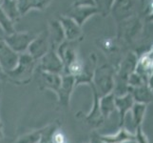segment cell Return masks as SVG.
<instances>
[{
  "mask_svg": "<svg viewBox=\"0 0 153 143\" xmlns=\"http://www.w3.org/2000/svg\"><path fill=\"white\" fill-rule=\"evenodd\" d=\"M37 61L27 52L19 55L18 62L13 69L6 72L8 81L15 85H27L31 81Z\"/></svg>",
  "mask_w": 153,
  "mask_h": 143,
  "instance_id": "obj_1",
  "label": "cell"
},
{
  "mask_svg": "<svg viewBox=\"0 0 153 143\" xmlns=\"http://www.w3.org/2000/svg\"><path fill=\"white\" fill-rule=\"evenodd\" d=\"M75 87V78L68 73H63L61 75V84L56 92L58 103L63 108L68 109L71 104V98Z\"/></svg>",
  "mask_w": 153,
  "mask_h": 143,
  "instance_id": "obj_2",
  "label": "cell"
},
{
  "mask_svg": "<svg viewBox=\"0 0 153 143\" xmlns=\"http://www.w3.org/2000/svg\"><path fill=\"white\" fill-rule=\"evenodd\" d=\"M35 35L36 34L30 33V31H15L13 34L5 35L3 39L17 54H23L28 51L29 45L35 37Z\"/></svg>",
  "mask_w": 153,
  "mask_h": 143,
  "instance_id": "obj_3",
  "label": "cell"
},
{
  "mask_svg": "<svg viewBox=\"0 0 153 143\" xmlns=\"http://www.w3.org/2000/svg\"><path fill=\"white\" fill-rule=\"evenodd\" d=\"M37 67L40 71L44 72L58 75H62L64 73V64L54 49H50L45 55L40 58L37 62Z\"/></svg>",
  "mask_w": 153,
  "mask_h": 143,
  "instance_id": "obj_4",
  "label": "cell"
},
{
  "mask_svg": "<svg viewBox=\"0 0 153 143\" xmlns=\"http://www.w3.org/2000/svg\"><path fill=\"white\" fill-rule=\"evenodd\" d=\"M50 49L51 45L49 41L48 31H43L40 34H37L35 35V37L29 45L27 52L38 62L40 58L45 55Z\"/></svg>",
  "mask_w": 153,
  "mask_h": 143,
  "instance_id": "obj_5",
  "label": "cell"
},
{
  "mask_svg": "<svg viewBox=\"0 0 153 143\" xmlns=\"http://www.w3.org/2000/svg\"><path fill=\"white\" fill-rule=\"evenodd\" d=\"M62 26L63 31L65 34V39L68 41H78L82 38L83 31H82V26L75 22L71 17L68 15H60L57 18Z\"/></svg>",
  "mask_w": 153,
  "mask_h": 143,
  "instance_id": "obj_6",
  "label": "cell"
},
{
  "mask_svg": "<svg viewBox=\"0 0 153 143\" xmlns=\"http://www.w3.org/2000/svg\"><path fill=\"white\" fill-rule=\"evenodd\" d=\"M77 41H68L65 40L64 42L57 47L56 52L61 60L64 64V71L68 68V66L71 64L73 61H75L77 58H79L78 48L76 46Z\"/></svg>",
  "mask_w": 153,
  "mask_h": 143,
  "instance_id": "obj_7",
  "label": "cell"
},
{
  "mask_svg": "<svg viewBox=\"0 0 153 143\" xmlns=\"http://www.w3.org/2000/svg\"><path fill=\"white\" fill-rule=\"evenodd\" d=\"M19 55L6 43L3 37L0 39V65L5 73L15 67L18 62Z\"/></svg>",
  "mask_w": 153,
  "mask_h": 143,
  "instance_id": "obj_8",
  "label": "cell"
},
{
  "mask_svg": "<svg viewBox=\"0 0 153 143\" xmlns=\"http://www.w3.org/2000/svg\"><path fill=\"white\" fill-rule=\"evenodd\" d=\"M60 84H61V75L39 70L38 85L40 90H42V91L49 90V91L56 94L58 89H59Z\"/></svg>",
  "mask_w": 153,
  "mask_h": 143,
  "instance_id": "obj_9",
  "label": "cell"
},
{
  "mask_svg": "<svg viewBox=\"0 0 153 143\" xmlns=\"http://www.w3.org/2000/svg\"><path fill=\"white\" fill-rule=\"evenodd\" d=\"M47 31H48L51 49L56 50L57 47L62 42H64L66 40L62 26L58 19H51L49 21V30Z\"/></svg>",
  "mask_w": 153,
  "mask_h": 143,
  "instance_id": "obj_10",
  "label": "cell"
},
{
  "mask_svg": "<svg viewBox=\"0 0 153 143\" xmlns=\"http://www.w3.org/2000/svg\"><path fill=\"white\" fill-rule=\"evenodd\" d=\"M53 0H16L17 8L21 16L29 13L30 10H45Z\"/></svg>",
  "mask_w": 153,
  "mask_h": 143,
  "instance_id": "obj_11",
  "label": "cell"
},
{
  "mask_svg": "<svg viewBox=\"0 0 153 143\" xmlns=\"http://www.w3.org/2000/svg\"><path fill=\"white\" fill-rule=\"evenodd\" d=\"M96 13L94 6H71L66 15L71 17L80 26H83L86 21Z\"/></svg>",
  "mask_w": 153,
  "mask_h": 143,
  "instance_id": "obj_12",
  "label": "cell"
},
{
  "mask_svg": "<svg viewBox=\"0 0 153 143\" xmlns=\"http://www.w3.org/2000/svg\"><path fill=\"white\" fill-rule=\"evenodd\" d=\"M93 94H94V103L92 106L91 111L88 114L86 115L85 119L87 121V123L89 124L92 127H98L101 125L103 122V115L101 113L99 106V100H98V93L95 90V88H93Z\"/></svg>",
  "mask_w": 153,
  "mask_h": 143,
  "instance_id": "obj_13",
  "label": "cell"
},
{
  "mask_svg": "<svg viewBox=\"0 0 153 143\" xmlns=\"http://www.w3.org/2000/svg\"><path fill=\"white\" fill-rule=\"evenodd\" d=\"M0 8L14 23L22 17L17 8L16 0H0Z\"/></svg>",
  "mask_w": 153,
  "mask_h": 143,
  "instance_id": "obj_14",
  "label": "cell"
},
{
  "mask_svg": "<svg viewBox=\"0 0 153 143\" xmlns=\"http://www.w3.org/2000/svg\"><path fill=\"white\" fill-rule=\"evenodd\" d=\"M91 59H88L87 61H84L83 70L81 73L75 78V87H78L81 84H91L92 79V64Z\"/></svg>",
  "mask_w": 153,
  "mask_h": 143,
  "instance_id": "obj_15",
  "label": "cell"
},
{
  "mask_svg": "<svg viewBox=\"0 0 153 143\" xmlns=\"http://www.w3.org/2000/svg\"><path fill=\"white\" fill-rule=\"evenodd\" d=\"M0 28L3 31L5 35L10 34L15 31L14 22L3 12L1 8H0Z\"/></svg>",
  "mask_w": 153,
  "mask_h": 143,
  "instance_id": "obj_16",
  "label": "cell"
},
{
  "mask_svg": "<svg viewBox=\"0 0 153 143\" xmlns=\"http://www.w3.org/2000/svg\"><path fill=\"white\" fill-rule=\"evenodd\" d=\"M41 140V129L34 130L18 137L14 143H39Z\"/></svg>",
  "mask_w": 153,
  "mask_h": 143,
  "instance_id": "obj_17",
  "label": "cell"
},
{
  "mask_svg": "<svg viewBox=\"0 0 153 143\" xmlns=\"http://www.w3.org/2000/svg\"><path fill=\"white\" fill-rule=\"evenodd\" d=\"M100 106V110H101V113L103 116H108V115L113 111V102H112V98L110 97H104L99 103Z\"/></svg>",
  "mask_w": 153,
  "mask_h": 143,
  "instance_id": "obj_18",
  "label": "cell"
},
{
  "mask_svg": "<svg viewBox=\"0 0 153 143\" xmlns=\"http://www.w3.org/2000/svg\"><path fill=\"white\" fill-rule=\"evenodd\" d=\"M52 143H67L66 136L59 128H58L53 133V135H52Z\"/></svg>",
  "mask_w": 153,
  "mask_h": 143,
  "instance_id": "obj_19",
  "label": "cell"
},
{
  "mask_svg": "<svg viewBox=\"0 0 153 143\" xmlns=\"http://www.w3.org/2000/svg\"><path fill=\"white\" fill-rule=\"evenodd\" d=\"M71 6H94L93 0H72Z\"/></svg>",
  "mask_w": 153,
  "mask_h": 143,
  "instance_id": "obj_20",
  "label": "cell"
},
{
  "mask_svg": "<svg viewBox=\"0 0 153 143\" xmlns=\"http://www.w3.org/2000/svg\"><path fill=\"white\" fill-rule=\"evenodd\" d=\"M109 1H110V0H93L94 5H97L98 9L102 10L107 9V7L108 6V4H109Z\"/></svg>",
  "mask_w": 153,
  "mask_h": 143,
  "instance_id": "obj_21",
  "label": "cell"
},
{
  "mask_svg": "<svg viewBox=\"0 0 153 143\" xmlns=\"http://www.w3.org/2000/svg\"><path fill=\"white\" fill-rule=\"evenodd\" d=\"M89 143H105V142L101 139V136L95 133H93L91 137V142Z\"/></svg>",
  "mask_w": 153,
  "mask_h": 143,
  "instance_id": "obj_22",
  "label": "cell"
},
{
  "mask_svg": "<svg viewBox=\"0 0 153 143\" xmlns=\"http://www.w3.org/2000/svg\"><path fill=\"white\" fill-rule=\"evenodd\" d=\"M0 80H3V81H8V77L5 71L2 69L1 65H0Z\"/></svg>",
  "mask_w": 153,
  "mask_h": 143,
  "instance_id": "obj_23",
  "label": "cell"
},
{
  "mask_svg": "<svg viewBox=\"0 0 153 143\" xmlns=\"http://www.w3.org/2000/svg\"><path fill=\"white\" fill-rule=\"evenodd\" d=\"M1 139H2V137H1V136H0V140H1Z\"/></svg>",
  "mask_w": 153,
  "mask_h": 143,
  "instance_id": "obj_24",
  "label": "cell"
},
{
  "mask_svg": "<svg viewBox=\"0 0 153 143\" xmlns=\"http://www.w3.org/2000/svg\"><path fill=\"white\" fill-rule=\"evenodd\" d=\"M152 8H153V2H152Z\"/></svg>",
  "mask_w": 153,
  "mask_h": 143,
  "instance_id": "obj_25",
  "label": "cell"
},
{
  "mask_svg": "<svg viewBox=\"0 0 153 143\" xmlns=\"http://www.w3.org/2000/svg\"><path fill=\"white\" fill-rule=\"evenodd\" d=\"M1 38H2V37H1V36H0V39H1Z\"/></svg>",
  "mask_w": 153,
  "mask_h": 143,
  "instance_id": "obj_26",
  "label": "cell"
}]
</instances>
